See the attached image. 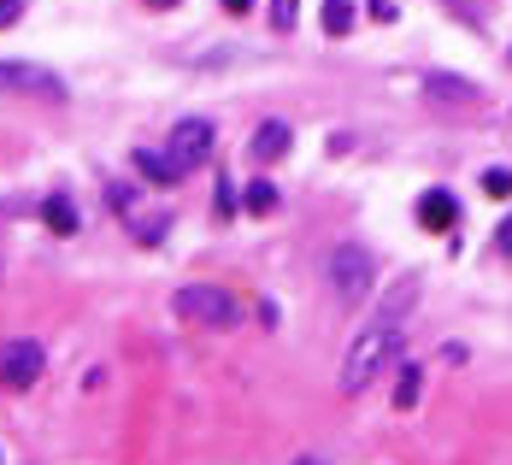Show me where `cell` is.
Masks as SVG:
<instances>
[{
  "label": "cell",
  "instance_id": "cell-18",
  "mask_svg": "<svg viewBox=\"0 0 512 465\" xmlns=\"http://www.w3.org/2000/svg\"><path fill=\"white\" fill-rule=\"evenodd\" d=\"M24 18V0H0V30H12Z\"/></svg>",
  "mask_w": 512,
  "mask_h": 465
},
{
  "label": "cell",
  "instance_id": "cell-10",
  "mask_svg": "<svg viewBox=\"0 0 512 465\" xmlns=\"http://www.w3.org/2000/svg\"><path fill=\"white\" fill-rule=\"evenodd\" d=\"M289 142H295L289 124H283V118H265V124L254 130V159H283L289 154Z\"/></svg>",
  "mask_w": 512,
  "mask_h": 465
},
{
  "label": "cell",
  "instance_id": "cell-14",
  "mask_svg": "<svg viewBox=\"0 0 512 465\" xmlns=\"http://www.w3.org/2000/svg\"><path fill=\"white\" fill-rule=\"evenodd\" d=\"M242 201H248V212H259V218H265V212H277V183H265V177H254Z\"/></svg>",
  "mask_w": 512,
  "mask_h": 465
},
{
  "label": "cell",
  "instance_id": "cell-1",
  "mask_svg": "<svg viewBox=\"0 0 512 465\" xmlns=\"http://www.w3.org/2000/svg\"><path fill=\"white\" fill-rule=\"evenodd\" d=\"M171 312H177L183 324H201V330H230V324L242 318V301L224 295L218 283H183V289L171 295Z\"/></svg>",
  "mask_w": 512,
  "mask_h": 465
},
{
  "label": "cell",
  "instance_id": "cell-11",
  "mask_svg": "<svg viewBox=\"0 0 512 465\" xmlns=\"http://www.w3.org/2000/svg\"><path fill=\"white\" fill-rule=\"evenodd\" d=\"M412 301H418V277H401L395 283V295L377 307V324H389V330H401V318L412 312Z\"/></svg>",
  "mask_w": 512,
  "mask_h": 465
},
{
  "label": "cell",
  "instance_id": "cell-15",
  "mask_svg": "<svg viewBox=\"0 0 512 465\" xmlns=\"http://www.w3.org/2000/svg\"><path fill=\"white\" fill-rule=\"evenodd\" d=\"M418 389H424V371L407 365V371H401V383H395V407H412V401H418Z\"/></svg>",
  "mask_w": 512,
  "mask_h": 465
},
{
  "label": "cell",
  "instance_id": "cell-7",
  "mask_svg": "<svg viewBox=\"0 0 512 465\" xmlns=\"http://www.w3.org/2000/svg\"><path fill=\"white\" fill-rule=\"evenodd\" d=\"M418 224H424V230H436V236H442V230H454V224H460V201H454L448 189L418 195Z\"/></svg>",
  "mask_w": 512,
  "mask_h": 465
},
{
  "label": "cell",
  "instance_id": "cell-12",
  "mask_svg": "<svg viewBox=\"0 0 512 465\" xmlns=\"http://www.w3.org/2000/svg\"><path fill=\"white\" fill-rule=\"evenodd\" d=\"M42 218H48L53 236H77V207H71L65 195H48V201H42Z\"/></svg>",
  "mask_w": 512,
  "mask_h": 465
},
{
  "label": "cell",
  "instance_id": "cell-22",
  "mask_svg": "<svg viewBox=\"0 0 512 465\" xmlns=\"http://www.w3.org/2000/svg\"><path fill=\"white\" fill-rule=\"evenodd\" d=\"M295 465H330V460H318V454H307V460H295Z\"/></svg>",
  "mask_w": 512,
  "mask_h": 465
},
{
  "label": "cell",
  "instance_id": "cell-19",
  "mask_svg": "<svg viewBox=\"0 0 512 465\" xmlns=\"http://www.w3.org/2000/svg\"><path fill=\"white\" fill-rule=\"evenodd\" d=\"M371 18L377 24H395V0H371Z\"/></svg>",
  "mask_w": 512,
  "mask_h": 465
},
{
  "label": "cell",
  "instance_id": "cell-17",
  "mask_svg": "<svg viewBox=\"0 0 512 465\" xmlns=\"http://www.w3.org/2000/svg\"><path fill=\"white\" fill-rule=\"evenodd\" d=\"M295 12L301 0H271V30H295Z\"/></svg>",
  "mask_w": 512,
  "mask_h": 465
},
{
  "label": "cell",
  "instance_id": "cell-21",
  "mask_svg": "<svg viewBox=\"0 0 512 465\" xmlns=\"http://www.w3.org/2000/svg\"><path fill=\"white\" fill-rule=\"evenodd\" d=\"M218 6H224V12H230V18H242V12H248V6H254V0H218Z\"/></svg>",
  "mask_w": 512,
  "mask_h": 465
},
{
  "label": "cell",
  "instance_id": "cell-16",
  "mask_svg": "<svg viewBox=\"0 0 512 465\" xmlns=\"http://www.w3.org/2000/svg\"><path fill=\"white\" fill-rule=\"evenodd\" d=\"M483 195H495V201H507L512 195V171L507 165H489V171H483Z\"/></svg>",
  "mask_w": 512,
  "mask_h": 465
},
{
  "label": "cell",
  "instance_id": "cell-5",
  "mask_svg": "<svg viewBox=\"0 0 512 465\" xmlns=\"http://www.w3.org/2000/svg\"><path fill=\"white\" fill-rule=\"evenodd\" d=\"M42 371H48V354H42V342L18 336V342H6V348H0V383H6V389H30Z\"/></svg>",
  "mask_w": 512,
  "mask_h": 465
},
{
  "label": "cell",
  "instance_id": "cell-6",
  "mask_svg": "<svg viewBox=\"0 0 512 465\" xmlns=\"http://www.w3.org/2000/svg\"><path fill=\"white\" fill-rule=\"evenodd\" d=\"M212 142H218V130H212V118H183L177 130H171V159L183 165V171H195L201 159H212Z\"/></svg>",
  "mask_w": 512,
  "mask_h": 465
},
{
  "label": "cell",
  "instance_id": "cell-8",
  "mask_svg": "<svg viewBox=\"0 0 512 465\" xmlns=\"http://www.w3.org/2000/svg\"><path fill=\"white\" fill-rule=\"evenodd\" d=\"M136 171H142L154 189H171V183L183 177V165L171 159V148H136Z\"/></svg>",
  "mask_w": 512,
  "mask_h": 465
},
{
  "label": "cell",
  "instance_id": "cell-2",
  "mask_svg": "<svg viewBox=\"0 0 512 465\" xmlns=\"http://www.w3.org/2000/svg\"><path fill=\"white\" fill-rule=\"evenodd\" d=\"M395 336L401 330H389V324H371V330H359L354 342H348V354H342V395H359L377 371H383V360H389V348H395Z\"/></svg>",
  "mask_w": 512,
  "mask_h": 465
},
{
  "label": "cell",
  "instance_id": "cell-20",
  "mask_svg": "<svg viewBox=\"0 0 512 465\" xmlns=\"http://www.w3.org/2000/svg\"><path fill=\"white\" fill-rule=\"evenodd\" d=\"M495 248L512 259V218H501V230H495Z\"/></svg>",
  "mask_w": 512,
  "mask_h": 465
},
{
  "label": "cell",
  "instance_id": "cell-4",
  "mask_svg": "<svg viewBox=\"0 0 512 465\" xmlns=\"http://www.w3.org/2000/svg\"><path fill=\"white\" fill-rule=\"evenodd\" d=\"M0 95H30V101H65V77L30 59H0Z\"/></svg>",
  "mask_w": 512,
  "mask_h": 465
},
{
  "label": "cell",
  "instance_id": "cell-3",
  "mask_svg": "<svg viewBox=\"0 0 512 465\" xmlns=\"http://www.w3.org/2000/svg\"><path fill=\"white\" fill-rule=\"evenodd\" d=\"M371 283H377V259L365 254L359 242H342V248L330 254V289H336L342 301H365Z\"/></svg>",
  "mask_w": 512,
  "mask_h": 465
},
{
  "label": "cell",
  "instance_id": "cell-13",
  "mask_svg": "<svg viewBox=\"0 0 512 465\" xmlns=\"http://www.w3.org/2000/svg\"><path fill=\"white\" fill-rule=\"evenodd\" d=\"M354 30V0H324V36H348Z\"/></svg>",
  "mask_w": 512,
  "mask_h": 465
},
{
  "label": "cell",
  "instance_id": "cell-23",
  "mask_svg": "<svg viewBox=\"0 0 512 465\" xmlns=\"http://www.w3.org/2000/svg\"><path fill=\"white\" fill-rule=\"evenodd\" d=\"M148 6H159V12H165V6H177V0H148Z\"/></svg>",
  "mask_w": 512,
  "mask_h": 465
},
{
  "label": "cell",
  "instance_id": "cell-9",
  "mask_svg": "<svg viewBox=\"0 0 512 465\" xmlns=\"http://www.w3.org/2000/svg\"><path fill=\"white\" fill-rule=\"evenodd\" d=\"M424 89H430L436 101H454V106H471V101H483V89H477L471 77H454V71H430V77H424Z\"/></svg>",
  "mask_w": 512,
  "mask_h": 465
}]
</instances>
